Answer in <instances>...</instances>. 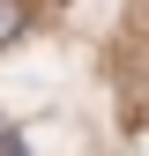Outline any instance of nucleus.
I'll return each mask as SVG.
<instances>
[{"mask_svg":"<svg viewBox=\"0 0 149 156\" xmlns=\"http://www.w3.org/2000/svg\"><path fill=\"white\" fill-rule=\"evenodd\" d=\"M23 23H30V8H15V0H0V45H8V37L23 30Z\"/></svg>","mask_w":149,"mask_h":156,"instance_id":"1","label":"nucleus"},{"mask_svg":"<svg viewBox=\"0 0 149 156\" xmlns=\"http://www.w3.org/2000/svg\"><path fill=\"white\" fill-rule=\"evenodd\" d=\"M0 156H30V141H23L15 126H0Z\"/></svg>","mask_w":149,"mask_h":156,"instance_id":"2","label":"nucleus"}]
</instances>
